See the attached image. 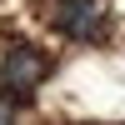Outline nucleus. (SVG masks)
I'll return each mask as SVG.
<instances>
[{"instance_id":"obj_3","label":"nucleus","mask_w":125,"mask_h":125,"mask_svg":"<svg viewBox=\"0 0 125 125\" xmlns=\"http://www.w3.org/2000/svg\"><path fill=\"white\" fill-rule=\"evenodd\" d=\"M0 125H15V100L0 95Z\"/></svg>"},{"instance_id":"obj_1","label":"nucleus","mask_w":125,"mask_h":125,"mask_svg":"<svg viewBox=\"0 0 125 125\" xmlns=\"http://www.w3.org/2000/svg\"><path fill=\"white\" fill-rule=\"evenodd\" d=\"M45 75H50V55L40 45H30V40H15V45L5 50V60H0V85L20 90V100H25Z\"/></svg>"},{"instance_id":"obj_2","label":"nucleus","mask_w":125,"mask_h":125,"mask_svg":"<svg viewBox=\"0 0 125 125\" xmlns=\"http://www.w3.org/2000/svg\"><path fill=\"white\" fill-rule=\"evenodd\" d=\"M50 25L65 40H100L105 10H100V0H50Z\"/></svg>"}]
</instances>
